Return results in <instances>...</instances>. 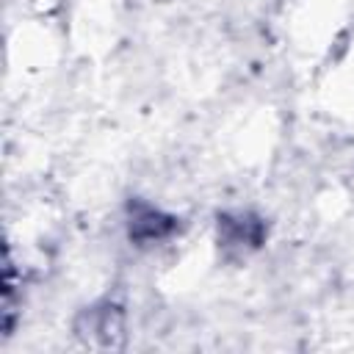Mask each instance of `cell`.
<instances>
[{
    "label": "cell",
    "instance_id": "2",
    "mask_svg": "<svg viewBox=\"0 0 354 354\" xmlns=\"http://www.w3.org/2000/svg\"><path fill=\"white\" fill-rule=\"evenodd\" d=\"M260 235H263L260 221H246V218H235L232 221L230 216L221 218V243L224 246H241V243L257 246Z\"/></svg>",
    "mask_w": 354,
    "mask_h": 354
},
{
    "label": "cell",
    "instance_id": "1",
    "mask_svg": "<svg viewBox=\"0 0 354 354\" xmlns=\"http://www.w3.org/2000/svg\"><path fill=\"white\" fill-rule=\"evenodd\" d=\"M174 230V218L163 216L149 205H133L130 216V238L136 241H160Z\"/></svg>",
    "mask_w": 354,
    "mask_h": 354
}]
</instances>
